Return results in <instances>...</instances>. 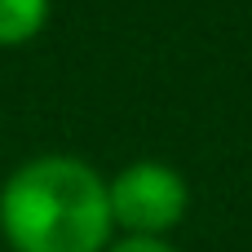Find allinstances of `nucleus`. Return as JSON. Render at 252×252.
Instances as JSON below:
<instances>
[{
  "instance_id": "nucleus-3",
  "label": "nucleus",
  "mask_w": 252,
  "mask_h": 252,
  "mask_svg": "<svg viewBox=\"0 0 252 252\" xmlns=\"http://www.w3.org/2000/svg\"><path fill=\"white\" fill-rule=\"evenodd\" d=\"M53 13V0H0V49L31 44Z\"/></svg>"
},
{
  "instance_id": "nucleus-1",
  "label": "nucleus",
  "mask_w": 252,
  "mask_h": 252,
  "mask_svg": "<svg viewBox=\"0 0 252 252\" xmlns=\"http://www.w3.org/2000/svg\"><path fill=\"white\" fill-rule=\"evenodd\" d=\"M0 239L13 252H106V177L80 155H35L0 186Z\"/></svg>"
},
{
  "instance_id": "nucleus-4",
  "label": "nucleus",
  "mask_w": 252,
  "mask_h": 252,
  "mask_svg": "<svg viewBox=\"0 0 252 252\" xmlns=\"http://www.w3.org/2000/svg\"><path fill=\"white\" fill-rule=\"evenodd\" d=\"M106 252H177L168 239H146V235H115Z\"/></svg>"
},
{
  "instance_id": "nucleus-2",
  "label": "nucleus",
  "mask_w": 252,
  "mask_h": 252,
  "mask_svg": "<svg viewBox=\"0 0 252 252\" xmlns=\"http://www.w3.org/2000/svg\"><path fill=\"white\" fill-rule=\"evenodd\" d=\"M106 204L115 235L168 239L190 213V186L164 159H133L115 177H106Z\"/></svg>"
}]
</instances>
